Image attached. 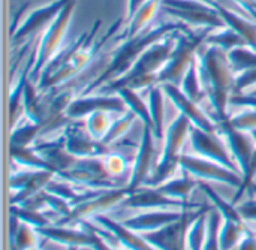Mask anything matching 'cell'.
I'll list each match as a JSON object with an SVG mask.
<instances>
[{"label":"cell","mask_w":256,"mask_h":250,"mask_svg":"<svg viewBox=\"0 0 256 250\" xmlns=\"http://www.w3.org/2000/svg\"><path fill=\"white\" fill-rule=\"evenodd\" d=\"M162 6V0H148L147 3H144L136 14L126 21V28L123 33V38H134L140 33H142L144 30H147V27L152 24V21L154 20L158 10Z\"/></svg>","instance_id":"83f0119b"},{"label":"cell","mask_w":256,"mask_h":250,"mask_svg":"<svg viewBox=\"0 0 256 250\" xmlns=\"http://www.w3.org/2000/svg\"><path fill=\"white\" fill-rule=\"evenodd\" d=\"M180 170L189 172L192 177L207 182H218L225 183L234 188L242 186L243 183V174L232 171L222 164H218L214 160L201 158V156H190V154H182L180 156Z\"/></svg>","instance_id":"8fae6325"},{"label":"cell","mask_w":256,"mask_h":250,"mask_svg":"<svg viewBox=\"0 0 256 250\" xmlns=\"http://www.w3.org/2000/svg\"><path fill=\"white\" fill-rule=\"evenodd\" d=\"M148 0H128V15H126V21L128 20H130L135 14H136V10L144 4V3H147Z\"/></svg>","instance_id":"816d5d0a"},{"label":"cell","mask_w":256,"mask_h":250,"mask_svg":"<svg viewBox=\"0 0 256 250\" xmlns=\"http://www.w3.org/2000/svg\"><path fill=\"white\" fill-rule=\"evenodd\" d=\"M9 153H10L12 160L16 165H20L21 168H24V170H46V171H52L50 164L34 150L33 146H28V147L10 146L9 147Z\"/></svg>","instance_id":"f546056e"},{"label":"cell","mask_w":256,"mask_h":250,"mask_svg":"<svg viewBox=\"0 0 256 250\" xmlns=\"http://www.w3.org/2000/svg\"><path fill=\"white\" fill-rule=\"evenodd\" d=\"M129 195H130V192L126 186L116 188V189H105L100 194H98L96 196H92L87 201L72 207L70 213L64 218H60L57 225L74 226L76 224L86 222L88 218H96L99 214H104V213L112 210L116 206L122 204Z\"/></svg>","instance_id":"9c48e42d"},{"label":"cell","mask_w":256,"mask_h":250,"mask_svg":"<svg viewBox=\"0 0 256 250\" xmlns=\"http://www.w3.org/2000/svg\"><path fill=\"white\" fill-rule=\"evenodd\" d=\"M93 222L100 225L105 231L111 232L112 237L126 250H158L156 248H153L140 232L129 230L123 224H118L108 216L99 214V216L93 218Z\"/></svg>","instance_id":"cb8c5ba5"},{"label":"cell","mask_w":256,"mask_h":250,"mask_svg":"<svg viewBox=\"0 0 256 250\" xmlns=\"http://www.w3.org/2000/svg\"><path fill=\"white\" fill-rule=\"evenodd\" d=\"M136 118H138L136 114L132 112L130 110L126 111L124 114H118V117L112 120V124H111L108 134L105 135V138L102 140V142H104L105 146H108V147H110L111 144H114L117 140H120V138L130 129V126L134 124V122H135Z\"/></svg>","instance_id":"ab89813d"},{"label":"cell","mask_w":256,"mask_h":250,"mask_svg":"<svg viewBox=\"0 0 256 250\" xmlns=\"http://www.w3.org/2000/svg\"><path fill=\"white\" fill-rule=\"evenodd\" d=\"M70 0H52L51 3L40 6L38 9H33L26 20H22L12 32V42L18 44L26 40L27 38H32L39 30H45L62 12V9L69 3Z\"/></svg>","instance_id":"5bb4252c"},{"label":"cell","mask_w":256,"mask_h":250,"mask_svg":"<svg viewBox=\"0 0 256 250\" xmlns=\"http://www.w3.org/2000/svg\"><path fill=\"white\" fill-rule=\"evenodd\" d=\"M248 231H249V228L244 222H234V220L224 219L220 231H219L220 250L237 249L238 243L242 242V238L244 237V234Z\"/></svg>","instance_id":"d6a6232c"},{"label":"cell","mask_w":256,"mask_h":250,"mask_svg":"<svg viewBox=\"0 0 256 250\" xmlns=\"http://www.w3.org/2000/svg\"><path fill=\"white\" fill-rule=\"evenodd\" d=\"M165 92L160 84L148 88V110L152 117V130L156 141H164L165 138Z\"/></svg>","instance_id":"4316f807"},{"label":"cell","mask_w":256,"mask_h":250,"mask_svg":"<svg viewBox=\"0 0 256 250\" xmlns=\"http://www.w3.org/2000/svg\"><path fill=\"white\" fill-rule=\"evenodd\" d=\"M162 88L165 92V94L171 99V102L176 105V108L180 111V114H183L184 117L189 118V122L192 123V126L210 132V134H219L218 130V124L214 120H212L201 108L196 102H194L192 99H189L178 86L174 84H162Z\"/></svg>","instance_id":"44dd1931"},{"label":"cell","mask_w":256,"mask_h":250,"mask_svg":"<svg viewBox=\"0 0 256 250\" xmlns=\"http://www.w3.org/2000/svg\"><path fill=\"white\" fill-rule=\"evenodd\" d=\"M230 123L243 132H256V108H248L240 114L230 116Z\"/></svg>","instance_id":"ee69618b"},{"label":"cell","mask_w":256,"mask_h":250,"mask_svg":"<svg viewBox=\"0 0 256 250\" xmlns=\"http://www.w3.org/2000/svg\"><path fill=\"white\" fill-rule=\"evenodd\" d=\"M96 111H108L111 114H124L129 110L124 100L118 94H94V96L80 94L70 102L66 114L70 120H78Z\"/></svg>","instance_id":"9a60e30c"},{"label":"cell","mask_w":256,"mask_h":250,"mask_svg":"<svg viewBox=\"0 0 256 250\" xmlns=\"http://www.w3.org/2000/svg\"><path fill=\"white\" fill-rule=\"evenodd\" d=\"M202 48L198 52V70L204 93L213 106L214 122L218 123L230 117L228 105H231L234 94L236 74L230 64L226 51L214 45Z\"/></svg>","instance_id":"7a4b0ae2"},{"label":"cell","mask_w":256,"mask_h":250,"mask_svg":"<svg viewBox=\"0 0 256 250\" xmlns=\"http://www.w3.org/2000/svg\"><path fill=\"white\" fill-rule=\"evenodd\" d=\"M190 144L194 152L206 159L214 160L218 164H222L224 166L237 171V162L234 160L232 154H230L228 152V146L226 142H224L220 140L219 134H210L206 130H201L195 126L190 128Z\"/></svg>","instance_id":"4fadbf2b"},{"label":"cell","mask_w":256,"mask_h":250,"mask_svg":"<svg viewBox=\"0 0 256 250\" xmlns=\"http://www.w3.org/2000/svg\"><path fill=\"white\" fill-rule=\"evenodd\" d=\"M160 9L188 26H200L212 30L226 27L212 0H162Z\"/></svg>","instance_id":"ba28073f"},{"label":"cell","mask_w":256,"mask_h":250,"mask_svg":"<svg viewBox=\"0 0 256 250\" xmlns=\"http://www.w3.org/2000/svg\"><path fill=\"white\" fill-rule=\"evenodd\" d=\"M75 3H76V0H70L62 9V12L57 15V18L44 30V34L40 38L39 46L36 50V60H34L33 69L30 72V81L32 82L38 84L39 76H40L42 70L45 69V66L62 50L63 40H64L66 33H68V28H69L70 18L74 15Z\"/></svg>","instance_id":"52a82bcc"},{"label":"cell","mask_w":256,"mask_h":250,"mask_svg":"<svg viewBox=\"0 0 256 250\" xmlns=\"http://www.w3.org/2000/svg\"><path fill=\"white\" fill-rule=\"evenodd\" d=\"M206 45L219 46V48H222V50L226 51V52H230L231 50L238 48V46H249V45L246 44V40H244L237 32H234V30L230 28V27L219 28V30H213V32L207 36Z\"/></svg>","instance_id":"e575fe53"},{"label":"cell","mask_w":256,"mask_h":250,"mask_svg":"<svg viewBox=\"0 0 256 250\" xmlns=\"http://www.w3.org/2000/svg\"><path fill=\"white\" fill-rule=\"evenodd\" d=\"M154 141H156V138H154L153 130L148 126H144L141 141L138 144L136 156L134 160V166H132V171L129 176V183L126 186L130 194L134 190H136L138 188L144 186V183L147 182V178L153 172L152 166H153V159L156 154Z\"/></svg>","instance_id":"e0dca14e"},{"label":"cell","mask_w":256,"mask_h":250,"mask_svg":"<svg viewBox=\"0 0 256 250\" xmlns=\"http://www.w3.org/2000/svg\"><path fill=\"white\" fill-rule=\"evenodd\" d=\"M208 212L210 208H202L201 213L192 220L186 234V249L188 250H204V244L207 240Z\"/></svg>","instance_id":"1f68e13d"},{"label":"cell","mask_w":256,"mask_h":250,"mask_svg":"<svg viewBox=\"0 0 256 250\" xmlns=\"http://www.w3.org/2000/svg\"><path fill=\"white\" fill-rule=\"evenodd\" d=\"M212 4L219 10V14L222 16V20L225 21L226 27L237 32L246 40V44L250 48L256 50V22L246 20L244 16H240L238 14H236L234 10L225 8L224 4H220L216 0H212Z\"/></svg>","instance_id":"484cf974"},{"label":"cell","mask_w":256,"mask_h":250,"mask_svg":"<svg viewBox=\"0 0 256 250\" xmlns=\"http://www.w3.org/2000/svg\"><path fill=\"white\" fill-rule=\"evenodd\" d=\"M63 182L82 186L86 189H116L123 188L112 180L102 162V158H80L74 168L58 176Z\"/></svg>","instance_id":"30bf717a"},{"label":"cell","mask_w":256,"mask_h":250,"mask_svg":"<svg viewBox=\"0 0 256 250\" xmlns=\"http://www.w3.org/2000/svg\"><path fill=\"white\" fill-rule=\"evenodd\" d=\"M42 132V126L38 123L30 122L28 118H26V122L16 123L12 128V134H10V146H16V147H28L33 146L36 142L38 135Z\"/></svg>","instance_id":"d590c367"},{"label":"cell","mask_w":256,"mask_h":250,"mask_svg":"<svg viewBox=\"0 0 256 250\" xmlns=\"http://www.w3.org/2000/svg\"><path fill=\"white\" fill-rule=\"evenodd\" d=\"M184 210L176 212V210H148L147 213L138 214L132 219H128L123 222L124 226L129 230L144 234V232H152L158 231L176 220H178L183 216Z\"/></svg>","instance_id":"d4e9b609"},{"label":"cell","mask_w":256,"mask_h":250,"mask_svg":"<svg viewBox=\"0 0 256 250\" xmlns=\"http://www.w3.org/2000/svg\"><path fill=\"white\" fill-rule=\"evenodd\" d=\"M234 250H237V249H234Z\"/></svg>","instance_id":"9f6ffc18"},{"label":"cell","mask_w":256,"mask_h":250,"mask_svg":"<svg viewBox=\"0 0 256 250\" xmlns=\"http://www.w3.org/2000/svg\"><path fill=\"white\" fill-rule=\"evenodd\" d=\"M40 234L30 225L21 222L16 216L10 214V248L15 250H28L38 246Z\"/></svg>","instance_id":"f1b7e54d"},{"label":"cell","mask_w":256,"mask_h":250,"mask_svg":"<svg viewBox=\"0 0 256 250\" xmlns=\"http://www.w3.org/2000/svg\"><path fill=\"white\" fill-rule=\"evenodd\" d=\"M255 186H256V184H255Z\"/></svg>","instance_id":"6f0895ef"},{"label":"cell","mask_w":256,"mask_h":250,"mask_svg":"<svg viewBox=\"0 0 256 250\" xmlns=\"http://www.w3.org/2000/svg\"><path fill=\"white\" fill-rule=\"evenodd\" d=\"M183 172L184 174L182 177H172L171 180L158 186V189L170 198L188 201V196L190 195L194 188L198 184V180H194L195 177H192L189 172H186V171H183Z\"/></svg>","instance_id":"4dcf8cb0"},{"label":"cell","mask_w":256,"mask_h":250,"mask_svg":"<svg viewBox=\"0 0 256 250\" xmlns=\"http://www.w3.org/2000/svg\"><path fill=\"white\" fill-rule=\"evenodd\" d=\"M237 250H256V232L249 230L238 243Z\"/></svg>","instance_id":"681fc988"},{"label":"cell","mask_w":256,"mask_h":250,"mask_svg":"<svg viewBox=\"0 0 256 250\" xmlns=\"http://www.w3.org/2000/svg\"><path fill=\"white\" fill-rule=\"evenodd\" d=\"M116 94H118L124 100L128 110H130L132 112H135L136 117L142 122L144 126H148L152 129V117H150L148 105H146V102L142 100V98L138 94V90L123 87Z\"/></svg>","instance_id":"836d02e7"},{"label":"cell","mask_w":256,"mask_h":250,"mask_svg":"<svg viewBox=\"0 0 256 250\" xmlns=\"http://www.w3.org/2000/svg\"><path fill=\"white\" fill-rule=\"evenodd\" d=\"M256 21V0H232Z\"/></svg>","instance_id":"f907efd6"},{"label":"cell","mask_w":256,"mask_h":250,"mask_svg":"<svg viewBox=\"0 0 256 250\" xmlns=\"http://www.w3.org/2000/svg\"><path fill=\"white\" fill-rule=\"evenodd\" d=\"M182 87V92L189 98L192 99L194 102H196L200 105V102L207 98L206 93H204V88H202V84H201V78H200V70H198V58L192 63V66L188 69V72L184 74L180 86Z\"/></svg>","instance_id":"8d00e7d4"},{"label":"cell","mask_w":256,"mask_h":250,"mask_svg":"<svg viewBox=\"0 0 256 250\" xmlns=\"http://www.w3.org/2000/svg\"><path fill=\"white\" fill-rule=\"evenodd\" d=\"M224 218L216 207L208 212V225H207V240L204 244V250H220L219 244V231L222 226Z\"/></svg>","instance_id":"7bdbcfd3"},{"label":"cell","mask_w":256,"mask_h":250,"mask_svg":"<svg viewBox=\"0 0 256 250\" xmlns=\"http://www.w3.org/2000/svg\"><path fill=\"white\" fill-rule=\"evenodd\" d=\"M255 177H256V148H255V152H254V154H252V158H250V162H249L248 170L243 172V183H242V186H240V189H238L237 195H236V196H234V200H232V204H234V206L238 202V200L243 196V194H244L248 189H250V188L254 186V180H255Z\"/></svg>","instance_id":"bcb514c9"},{"label":"cell","mask_w":256,"mask_h":250,"mask_svg":"<svg viewBox=\"0 0 256 250\" xmlns=\"http://www.w3.org/2000/svg\"><path fill=\"white\" fill-rule=\"evenodd\" d=\"M104 166L108 172V176L112 180L122 178L124 174L129 172V160L124 154L118 152H110L106 156L102 158Z\"/></svg>","instance_id":"60d3db41"},{"label":"cell","mask_w":256,"mask_h":250,"mask_svg":"<svg viewBox=\"0 0 256 250\" xmlns=\"http://www.w3.org/2000/svg\"><path fill=\"white\" fill-rule=\"evenodd\" d=\"M177 30L190 32L189 26L182 21H162V22H159V26L147 28L134 38L124 39L120 44V46L116 50V52L111 56L108 66L86 88H82L81 96L98 92L106 82L123 76L153 44L159 42L160 39H164L165 36H168L170 33L177 32Z\"/></svg>","instance_id":"6da1fadb"},{"label":"cell","mask_w":256,"mask_h":250,"mask_svg":"<svg viewBox=\"0 0 256 250\" xmlns=\"http://www.w3.org/2000/svg\"><path fill=\"white\" fill-rule=\"evenodd\" d=\"M246 94H250V96H256V88L250 90V92H249V93H246Z\"/></svg>","instance_id":"f5cc1de1"},{"label":"cell","mask_w":256,"mask_h":250,"mask_svg":"<svg viewBox=\"0 0 256 250\" xmlns=\"http://www.w3.org/2000/svg\"><path fill=\"white\" fill-rule=\"evenodd\" d=\"M122 22H123L122 20H117L110 27V30L99 40H96L98 30L100 28V24H102V21L98 20L92 26V28L87 32L86 40L82 42V45L78 48V51L74 54V57L68 63L62 64V66H58L56 69H51V70H44L40 74L38 86H36L39 92H48V90H52V88H58L60 86L66 84L68 81L75 78L78 74H81L84 69H87L88 64L94 60L96 54L105 46V44L111 39V36H114L117 33Z\"/></svg>","instance_id":"277c9868"},{"label":"cell","mask_w":256,"mask_h":250,"mask_svg":"<svg viewBox=\"0 0 256 250\" xmlns=\"http://www.w3.org/2000/svg\"><path fill=\"white\" fill-rule=\"evenodd\" d=\"M69 250H76V249H69Z\"/></svg>","instance_id":"11a10c76"},{"label":"cell","mask_w":256,"mask_h":250,"mask_svg":"<svg viewBox=\"0 0 256 250\" xmlns=\"http://www.w3.org/2000/svg\"><path fill=\"white\" fill-rule=\"evenodd\" d=\"M212 28H204L200 33L195 32H180L177 38L176 48L166 62V64L158 74V84H174L180 86L184 74L198 58L200 50L206 45L207 36L212 33Z\"/></svg>","instance_id":"8992f818"},{"label":"cell","mask_w":256,"mask_h":250,"mask_svg":"<svg viewBox=\"0 0 256 250\" xmlns=\"http://www.w3.org/2000/svg\"><path fill=\"white\" fill-rule=\"evenodd\" d=\"M34 150L50 164L51 170L54 171V174L58 177L60 174H63L64 171L70 170L75 166V164L78 162L80 158L74 156L72 153L68 152L66 144H64V138L63 135L54 141H42V142H34L33 144Z\"/></svg>","instance_id":"7402d4cb"},{"label":"cell","mask_w":256,"mask_h":250,"mask_svg":"<svg viewBox=\"0 0 256 250\" xmlns=\"http://www.w3.org/2000/svg\"><path fill=\"white\" fill-rule=\"evenodd\" d=\"M57 177L52 171L46 170H24L15 172L9 178V189L14 192L10 198L12 206H18L34 194L44 190Z\"/></svg>","instance_id":"2e32d148"},{"label":"cell","mask_w":256,"mask_h":250,"mask_svg":"<svg viewBox=\"0 0 256 250\" xmlns=\"http://www.w3.org/2000/svg\"><path fill=\"white\" fill-rule=\"evenodd\" d=\"M256 88V69L244 70L238 75H236V86H234V94L240 93H249L250 90ZM232 94V96H234Z\"/></svg>","instance_id":"f6af8a7d"},{"label":"cell","mask_w":256,"mask_h":250,"mask_svg":"<svg viewBox=\"0 0 256 250\" xmlns=\"http://www.w3.org/2000/svg\"><path fill=\"white\" fill-rule=\"evenodd\" d=\"M112 120L114 118L111 117V112L96 111L86 117V129L92 138L102 141L105 138V135L108 134V130L112 124Z\"/></svg>","instance_id":"f35d334b"},{"label":"cell","mask_w":256,"mask_h":250,"mask_svg":"<svg viewBox=\"0 0 256 250\" xmlns=\"http://www.w3.org/2000/svg\"><path fill=\"white\" fill-rule=\"evenodd\" d=\"M232 106H244V108H256V96H250L246 93L234 94L231 98Z\"/></svg>","instance_id":"c3c4849f"},{"label":"cell","mask_w":256,"mask_h":250,"mask_svg":"<svg viewBox=\"0 0 256 250\" xmlns=\"http://www.w3.org/2000/svg\"><path fill=\"white\" fill-rule=\"evenodd\" d=\"M192 123L189 122L188 117L180 114L168 128L165 132V146H164V153L159 160V164L154 166L153 172L144 183V186L148 188H158L164 184L165 182L171 180L176 177V172L180 168V156H182V148L184 146V141L188 135L190 134Z\"/></svg>","instance_id":"5b68a950"},{"label":"cell","mask_w":256,"mask_h":250,"mask_svg":"<svg viewBox=\"0 0 256 250\" xmlns=\"http://www.w3.org/2000/svg\"><path fill=\"white\" fill-rule=\"evenodd\" d=\"M63 138L68 152L76 158H104L111 152L102 141L92 138L87 129L80 123L70 122L63 129Z\"/></svg>","instance_id":"ac0fdd59"},{"label":"cell","mask_w":256,"mask_h":250,"mask_svg":"<svg viewBox=\"0 0 256 250\" xmlns=\"http://www.w3.org/2000/svg\"><path fill=\"white\" fill-rule=\"evenodd\" d=\"M250 189H254L256 194V186L254 184ZM238 212L240 214L243 216L244 220H252V222H256V200H252L249 202H244L238 207Z\"/></svg>","instance_id":"7dc6e473"},{"label":"cell","mask_w":256,"mask_h":250,"mask_svg":"<svg viewBox=\"0 0 256 250\" xmlns=\"http://www.w3.org/2000/svg\"><path fill=\"white\" fill-rule=\"evenodd\" d=\"M128 208H142V210H176L182 212L186 208H192L188 201H180L164 195L158 188L141 186L134 190L123 202Z\"/></svg>","instance_id":"d6986e66"},{"label":"cell","mask_w":256,"mask_h":250,"mask_svg":"<svg viewBox=\"0 0 256 250\" xmlns=\"http://www.w3.org/2000/svg\"><path fill=\"white\" fill-rule=\"evenodd\" d=\"M10 214L16 216L21 222L33 226L34 230L51 225L48 219V213H44V212H34V210H28L20 206H10Z\"/></svg>","instance_id":"b9f144b4"},{"label":"cell","mask_w":256,"mask_h":250,"mask_svg":"<svg viewBox=\"0 0 256 250\" xmlns=\"http://www.w3.org/2000/svg\"><path fill=\"white\" fill-rule=\"evenodd\" d=\"M201 210L202 208H200L198 212H194L192 208H186L183 216L178 220H176L158 231L144 232L141 236L158 250H188L186 249L188 230H189L192 220L201 213Z\"/></svg>","instance_id":"7c38bea8"},{"label":"cell","mask_w":256,"mask_h":250,"mask_svg":"<svg viewBox=\"0 0 256 250\" xmlns=\"http://www.w3.org/2000/svg\"><path fill=\"white\" fill-rule=\"evenodd\" d=\"M180 30L170 33L159 42L153 44L136 62L135 64L120 78L112 80L102 86L98 93L102 94H116L120 88L128 87L134 90H144L153 86H158V74L170 60L178 38Z\"/></svg>","instance_id":"3957f363"},{"label":"cell","mask_w":256,"mask_h":250,"mask_svg":"<svg viewBox=\"0 0 256 250\" xmlns=\"http://www.w3.org/2000/svg\"><path fill=\"white\" fill-rule=\"evenodd\" d=\"M228 60L236 75L244 70L256 69V50L250 46L234 48L228 52Z\"/></svg>","instance_id":"74e56055"},{"label":"cell","mask_w":256,"mask_h":250,"mask_svg":"<svg viewBox=\"0 0 256 250\" xmlns=\"http://www.w3.org/2000/svg\"><path fill=\"white\" fill-rule=\"evenodd\" d=\"M36 231L40 234V237L63 244L69 249H78V248L92 249L94 240V232H92L90 230L84 232L80 230H74L72 226H63V225H48Z\"/></svg>","instance_id":"603a6c76"},{"label":"cell","mask_w":256,"mask_h":250,"mask_svg":"<svg viewBox=\"0 0 256 250\" xmlns=\"http://www.w3.org/2000/svg\"><path fill=\"white\" fill-rule=\"evenodd\" d=\"M28 250H40V249H39V248L36 246V248H32V249H28Z\"/></svg>","instance_id":"db71d44e"},{"label":"cell","mask_w":256,"mask_h":250,"mask_svg":"<svg viewBox=\"0 0 256 250\" xmlns=\"http://www.w3.org/2000/svg\"><path fill=\"white\" fill-rule=\"evenodd\" d=\"M216 124H218L219 135H222L225 138V142L230 147V152L243 174L248 170L250 158L255 152L256 141L249 135V132L236 129L230 123V117L226 120L218 122Z\"/></svg>","instance_id":"ffe728a7"}]
</instances>
